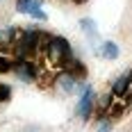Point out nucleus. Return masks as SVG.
Wrapping results in <instances>:
<instances>
[{
    "instance_id": "1",
    "label": "nucleus",
    "mask_w": 132,
    "mask_h": 132,
    "mask_svg": "<svg viewBox=\"0 0 132 132\" xmlns=\"http://www.w3.org/2000/svg\"><path fill=\"white\" fill-rule=\"evenodd\" d=\"M48 57H50L53 62H57V64L66 62V59L71 57V46H68V41L62 39V37L50 39V43H48Z\"/></svg>"
},
{
    "instance_id": "2",
    "label": "nucleus",
    "mask_w": 132,
    "mask_h": 132,
    "mask_svg": "<svg viewBox=\"0 0 132 132\" xmlns=\"http://www.w3.org/2000/svg\"><path fill=\"white\" fill-rule=\"evenodd\" d=\"M37 46H39V34L34 30H27V32L21 34V39H18V53L21 55H27L32 50H37Z\"/></svg>"
},
{
    "instance_id": "3",
    "label": "nucleus",
    "mask_w": 132,
    "mask_h": 132,
    "mask_svg": "<svg viewBox=\"0 0 132 132\" xmlns=\"http://www.w3.org/2000/svg\"><path fill=\"white\" fill-rule=\"evenodd\" d=\"M16 9L21 14H30V16H37L41 21H46V14L41 12V2L39 0H18V2H16Z\"/></svg>"
},
{
    "instance_id": "4",
    "label": "nucleus",
    "mask_w": 132,
    "mask_h": 132,
    "mask_svg": "<svg viewBox=\"0 0 132 132\" xmlns=\"http://www.w3.org/2000/svg\"><path fill=\"white\" fill-rule=\"evenodd\" d=\"M93 89L91 87H87L84 89V93H82V98H80V105H78V114L82 116V119H89L91 116V107H93Z\"/></svg>"
},
{
    "instance_id": "5",
    "label": "nucleus",
    "mask_w": 132,
    "mask_h": 132,
    "mask_svg": "<svg viewBox=\"0 0 132 132\" xmlns=\"http://www.w3.org/2000/svg\"><path fill=\"white\" fill-rule=\"evenodd\" d=\"M14 71H16V75L21 80H25V82H30V80H34L37 78V68L30 64V62H18V64H14Z\"/></svg>"
},
{
    "instance_id": "6",
    "label": "nucleus",
    "mask_w": 132,
    "mask_h": 132,
    "mask_svg": "<svg viewBox=\"0 0 132 132\" xmlns=\"http://www.w3.org/2000/svg\"><path fill=\"white\" fill-rule=\"evenodd\" d=\"M130 75H132V73H125V75H121V78H119V82H116V84H114V89H112L114 96H123V93H125L128 84H130Z\"/></svg>"
},
{
    "instance_id": "7",
    "label": "nucleus",
    "mask_w": 132,
    "mask_h": 132,
    "mask_svg": "<svg viewBox=\"0 0 132 132\" xmlns=\"http://www.w3.org/2000/svg\"><path fill=\"white\" fill-rule=\"evenodd\" d=\"M103 55H105L107 59H116L119 57V46L114 41H105L103 43Z\"/></svg>"
},
{
    "instance_id": "8",
    "label": "nucleus",
    "mask_w": 132,
    "mask_h": 132,
    "mask_svg": "<svg viewBox=\"0 0 132 132\" xmlns=\"http://www.w3.org/2000/svg\"><path fill=\"white\" fill-rule=\"evenodd\" d=\"M14 30H5V32H0V43H9V39H14Z\"/></svg>"
},
{
    "instance_id": "9",
    "label": "nucleus",
    "mask_w": 132,
    "mask_h": 132,
    "mask_svg": "<svg viewBox=\"0 0 132 132\" xmlns=\"http://www.w3.org/2000/svg\"><path fill=\"white\" fill-rule=\"evenodd\" d=\"M9 93H12V89H9L7 84H0V100H7Z\"/></svg>"
},
{
    "instance_id": "10",
    "label": "nucleus",
    "mask_w": 132,
    "mask_h": 132,
    "mask_svg": "<svg viewBox=\"0 0 132 132\" xmlns=\"http://www.w3.org/2000/svg\"><path fill=\"white\" fill-rule=\"evenodd\" d=\"M0 71H9V64H7V62H2V59H0Z\"/></svg>"
},
{
    "instance_id": "11",
    "label": "nucleus",
    "mask_w": 132,
    "mask_h": 132,
    "mask_svg": "<svg viewBox=\"0 0 132 132\" xmlns=\"http://www.w3.org/2000/svg\"><path fill=\"white\" fill-rule=\"evenodd\" d=\"M100 132H109V123H103L100 125Z\"/></svg>"
}]
</instances>
